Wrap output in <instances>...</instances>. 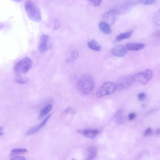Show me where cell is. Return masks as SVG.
Masks as SVG:
<instances>
[{
  "label": "cell",
  "instance_id": "cell-32",
  "mask_svg": "<svg viewBox=\"0 0 160 160\" xmlns=\"http://www.w3.org/2000/svg\"><path fill=\"white\" fill-rule=\"evenodd\" d=\"M156 133L158 135H159V134H160V129H158L157 130L156 132Z\"/></svg>",
  "mask_w": 160,
  "mask_h": 160
},
{
  "label": "cell",
  "instance_id": "cell-11",
  "mask_svg": "<svg viewBox=\"0 0 160 160\" xmlns=\"http://www.w3.org/2000/svg\"><path fill=\"white\" fill-rule=\"evenodd\" d=\"M111 52L115 56L123 57L126 55L128 51L123 46L119 45L114 47L112 49Z\"/></svg>",
  "mask_w": 160,
  "mask_h": 160
},
{
  "label": "cell",
  "instance_id": "cell-19",
  "mask_svg": "<svg viewBox=\"0 0 160 160\" xmlns=\"http://www.w3.org/2000/svg\"><path fill=\"white\" fill-rule=\"evenodd\" d=\"M79 52L77 51H73L70 55L67 61L68 62H73L76 61L79 56Z\"/></svg>",
  "mask_w": 160,
  "mask_h": 160
},
{
  "label": "cell",
  "instance_id": "cell-30",
  "mask_svg": "<svg viewBox=\"0 0 160 160\" xmlns=\"http://www.w3.org/2000/svg\"><path fill=\"white\" fill-rule=\"evenodd\" d=\"M4 128L3 127H0V136L3 135L4 134V132L3 131Z\"/></svg>",
  "mask_w": 160,
  "mask_h": 160
},
{
  "label": "cell",
  "instance_id": "cell-9",
  "mask_svg": "<svg viewBox=\"0 0 160 160\" xmlns=\"http://www.w3.org/2000/svg\"><path fill=\"white\" fill-rule=\"evenodd\" d=\"M51 115V114L47 116L43 121L39 124L36 125L30 128L27 131V135H31L38 132L46 124Z\"/></svg>",
  "mask_w": 160,
  "mask_h": 160
},
{
  "label": "cell",
  "instance_id": "cell-12",
  "mask_svg": "<svg viewBox=\"0 0 160 160\" xmlns=\"http://www.w3.org/2000/svg\"><path fill=\"white\" fill-rule=\"evenodd\" d=\"M145 46L144 44L140 43H128L126 45L127 49L132 51L142 50L144 48Z\"/></svg>",
  "mask_w": 160,
  "mask_h": 160
},
{
  "label": "cell",
  "instance_id": "cell-23",
  "mask_svg": "<svg viewBox=\"0 0 160 160\" xmlns=\"http://www.w3.org/2000/svg\"><path fill=\"white\" fill-rule=\"evenodd\" d=\"M28 150L24 148H15L12 150L11 152L12 153L14 154H18L21 153L27 152Z\"/></svg>",
  "mask_w": 160,
  "mask_h": 160
},
{
  "label": "cell",
  "instance_id": "cell-3",
  "mask_svg": "<svg viewBox=\"0 0 160 160\" xmlns=\"http://www.w3.org/2000/svg\"><path fill=\"white\" fill-rule=\"evenodd\" d=\"M32 65L31 59L28 57H25L17 62L14 68L15 73L20 76L27 73L31 69Z\"/></svg>",
  "mask_w": 160,
  "mask_h": 160
},
{
  "label": "cell",
  "instance_id": "cell-16",
  "mask_svg": "<svg viewBox=\"0 0 160 160\" xmlns=\"http://www.w3.org/2000/svg\"><path fill=\"white\" fill-rule=\"evenodd\" d=\"M124 112L122 109H119L115 113L114 117V121L118 124H121L124 121Z\"/></svg>",
  "mask_w": 160,
  "mask_h": 160
},
{
  "label": "cell",
  "instance_id": "cell-18",
  "mask_svg": "<svg viewBox=\"0 0 160 160\" xmlns=\"http://www.w3.org/2000/svg\"><path fill=\"white\" fill-rule=\"evenodd\" d=\"M133 32L132 31H130L128 32L120 34L116 38L115 41L116 42H119L130 38L132 36Z\"/></svg>",
  "mask_w": 160,
  "mask_h": 160
},
{
  "label": "cell",
  "instance_id": "cell-28",
  "mask_svg": "<svg viewBox=\"0 0 160 160\" xmlns=\"http://www.w3.org/2000/svg\"><path fill=\"white\" fill-rule=\"evenodd\" d=\"M12 160H25L26 158L23 156H17L12 158L11 159Z\"/></svg>",
  "mask_w": 160,
  "mask_h": 160
},
{
  "label": "cell",
  "instance_id": "cell-27",
  "mask_svg": "<svg viewBox=\"0 0 160 160\" xmlns=\"http://www.w3.org/2000/svg\"><path fill=\"white\" fill-rule=\"evenodd\" d=\"M60 26V23L57 19L55 20V24L54 28V30H56L59 28Z\"/></svg>",
  "mask_w": 160,
  "mask_h": 160
},
{
  "label": "cell",
  "instance_id": "cell-14",
  "mask_svg": "<svg viewBox=\"0 0 160 160\" xmlns=\"http://www.w3.org/2000/svg\"><path fill=\"white\" fill-rule=\"evenodd\" d=\"M87 44L90 48L95 51H98L101 49L100 45L94 39H91L89 40Z\"/></svg>",
  "mask_w": 160,
  "mask_h": 160
},
{
  "label": "cell",
  "instance_id": "cell-31",
  "mask_svg": "<svg viewBox=\"0 0 160 160\" xmlns=\"http://www.w3.org/2000/svg\"><path fill=\"white\" fill-rule=\"evenodd\" d=\"M71 110V109L70 108H68L66 109V110H65L64 111V113H66L70 111Z\"/></svg>",
  "mask_w": 160,
  "mask_h": 160
},
{
  "label": "cell",
  "instance_id": "cell-13",
  "mask_svg": "<svg viewBox=\"0 0 160 160\" xmlns=\"http://www.w3.org/2000/svg\"><path fill=\"white\" fill-rule=\"evenodd\" d=\"M98 153L97 148L92 146L89 147L87 150V160H92L97 155Z\"/></svg>",
  "mask_w": 160,
  "mask_h": 160
},
{
  "label": "cell",
  "instance_id": "cell-17",
  "mask_svg": "<svg viewBox=\"0 0 160 160\" xmlns=\"http://www.w3.org/2000/svg\"><path fill=\"white\" fill-rule=\"evenodd\" d=\"M52 105L51 104H49L46 106L40 111L39 118L41 119L46 116L52 110Z\"/></svg>",
  "mask_w": 160,
  "mask_h": 160
},
{
  "label": "cell",
  "instance_id": "cell-7",
  "mask_svg": "<svg viewBox=\"0 0 160 160\" xmlns=\"http://www.w3.org/2000/svg\"><path fill=\"white\" fill-rule=\"evenodd\" d=\"M119 14L118 11L115 10L109 11L102 15V18L104 22L109 25L114 24L117 20Z\"/></svg>",
  "mask_w": 160,
  "mask_h": 160
},
{
  "label": "cell",
  "instance_id": "cell-15",
  "mask_svg": "<svg viewBox=\"0 0 160 160\" xmlns=\"http://www.w3.org/2000/svg\"><path fill=\"white\" fill-rule=\"evenodd\" d=\"M99 28L100 30L105 34H109L111 33L110 25L105 22H100L99 25Z\"/></svg>",
  "mask_w": 160,
  "mask_h": 160
},
{
  "label": "cell",
  "instance_id": "cell-29",
  "mask_svg": "<svg viewBox=\"0 0 160 160\" xmlns=\"http://www.w3.org/2000/svg\"><path fill=\"white\" fill-rule=\"evenodd\" d=\"M136 117V114L134 113H131L128 115V118L131 120L134 119Z\"/></svg>",
  "mask_w": 160,
  "mask_h": 160
},
{
  "label": "cell",
  "instance_id": "cell-24",
  "mask_svg": "<svg viewBox=\"0 0 160 160\" xmlns=\"http://www.w3.org/2000/svg\"><path fill=\"white\" fill-rule=\"evenodd\" d=\"M90 2L95 7H98L101 4L102 0H87Z\"/></svg>",
  "mask_w": 160,
  "mask_h": 160
},
{
  "label": "cell",
  "instance_id": "cell-26",
  "mask_svg": "<svg viewBox=\"0 0 160 160\" xmlns=\"http://www.w3.org/2000/svg\"><path fill=\"white\" fill-rule=\"evenodd\" d=\"M138 99L140 101H142L145 99L146 95L143 93H141L138 95Z\"/></svg>",
  "mask_w": 160,
  "mask_h": 160
},
{
  "label": "cell",
  "instance_id": "cell-20",
  "mask_svg": "<svg viewBox=\"0 0 160 160\" xmlns=\"http://www.w3.org/2000/svg\"><path fill=\"white\" fill-rule=\"evenodd\" d=\"M29 80L27 77H19L15 79L14 82L18 84L23 85L27 83L28 81Z\"/></svg>",
  "mask_w": 160,
  "mask_h": 160
},
{
  "label": "cell",
  "instance_id": "cell-8",
  "mask_svg": "<svg viewBox=\"0 0 160 160\" xmlns=\"http://www.w3.org/2000/svg\"><path fill=\"white\" fill-rule=\"evenodd\" d=\"M51 42L50 38L47 35H43L41 37L39 43L38 49L41 53H44L50 48Z\"/></svg>",
  "mask_w": 160,
  "mask_h": 160
},
{
  "label": "cell",
  "instance_id": "cell-33",
  "mask_svg": "<svg viewBox=\"0 0 160 160\" xmlns=\"http://www.w3.org/2000/svg\"><path fill=\"white\" fill-rule=\"evenodd\" d=\"M13 1L17 2H20L22 1V0H13Z\"/></svg>",
  "mask_w": 160,
  "mask_h": 160
},
{
  "label": "cell",
  "instance_id": "cell-1",
  "mask_svg": "<svg viewBox=\"0 0 160 160\" xmlns=\"http://www.w3.org/2000/svg\"><path fill=\"white\" fill-rule=\"evenodd\" d=\"M77 86L78 90L81 93L85 95H89L95 88L94 80L90 75H84L78 80Z\"/></svg>",
  "mask_w": 160,
  "mask_h": 160
},
{
  "label": "cell",
  "instance_id": "cell-2",
  "mask_svg": "<svg viewBox=\"0 0 160 160\" xmlns=\"http://www.w3.org/2000/svg\"><path fill=\"white\" fill-rule=\"evenodd\" d=\"M25 9L27 15L32 21L39 22L41 20L40 10L38 7L33 2L30 1H26Z\"/></svg>",
  "mask_w": 160,
  "mask_h": 160
},
{
  "label": "cell",
  "instance_id": "cell-5",
  "mask_svg": "<svg viewBox=\"0 0 160 160\" xmlns=\"http://www.w3.org/2000/svg\"><path fill=\"white\" fill-rule=\"evenodd\" d=\"M153 75L152 71L149 69H147L144 72L135 74L133 76V78L134 81L146 85L151 79Z\"/></svg>",
  "mask_w": 160,
  "mask_h": 160
},
{
  "label": "cell",
  "instance_id": "cell-22",
  "mask_svg": "<svg viewBox=\"0 0 160 160\" xmlns=\"http://www.w3.org/2000/svg\"><path fill=\"white\" fill-rule=\"evenodd\" d=\"M160 12L159 10L155 12L153 17V21L154 23L159 25L160 24Z\"/></svg>",
  "mask_w": 160,
  "mask_h": 160
},
{
  "label": "cell",
  "instance_id": "cell-25",
  "mask_svg": "<svg viewBox=\"0 0 160 160\" xmlns=\"http://www.w3.org/2000/svg\"><path fill=\"white\" fill-rule=\"evenodd\" d=\"M153 130L150 128H147L144 131V134L146 137H149L153 134Z\"/></svg>",
  "mask_w": 160,
  "mask_h": 160
},
{
  "label": "cell",
  "instance_id": "cell-21",
  "mask_svg": "<svg viewBox=\"0 0 160 160\" xmlns=\"http://www.w3.org/2000/svg\"><path fill=\"white\" fill-rule=\"evenodd\" d=\"M156 0H138V3L143 5H151L154 4Z\"/></svg>",
  "mask_w": 160,
  "mask_h": 160
},
{
  "label": "cell",
  "instance_id": "cell-6",
  "mask_svg": "<svg viewBox=\"0 0 160 160\" xmlns=\"http://www.w3.org/2000/svg\"><path fill=\"white\" fill-rule=\"evenodd\" d=\"M133 76L126 75L120 77L116 84L117 90H121L129 88L134 82Z\"/></svg>",
  "mask_w": 160,
  "mask_h": 160
},
{
  "label": "cell",
  "instance_id": "cell-4",
  "mask_svg": "<svg viewBox=\"0 0 160 160\" xmlns=\"http://www.w3.org/2000/svg\"><path fill=\"white\" fill-rule=\"evenodd\" d=\"M117 90L116 85L114 83L108 82L104 83L97 91L96 95L98 98L111 95Z\"/></svg>",
  "mask_w": 160,
  "mask_h": 160
},
{
  "label": "cell",
  "instance_id": "cell-10",
  "mask_svg": "<svg viewBox=\"0 0 160 160\" xmlns=\"http://www.w3.org/2000/svg\"><path fill=\"white\" fill-rule=\"evenodd\" d=\"M77 132L85 137L91 139L95 138L99 133V131L95 129H79L77 130Z\"/></svg>",
  "mask_w": 160,
  "mask_h": 160
}]
</instances>
